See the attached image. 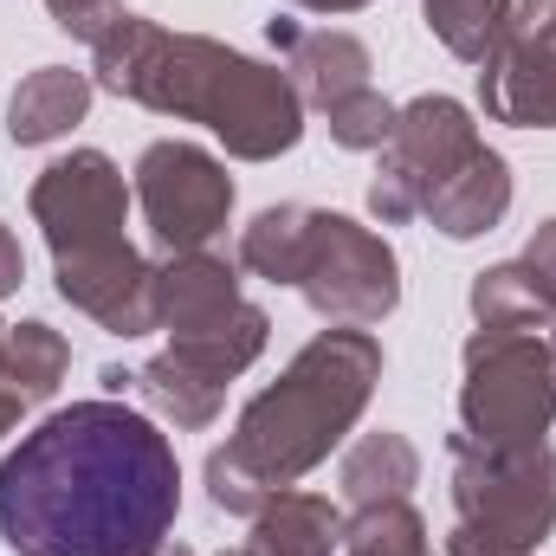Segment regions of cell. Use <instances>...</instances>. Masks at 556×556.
<instances>
[{
    "mask_svg": "<svg viewBox=\"0 0 556 556\" xmlns=\"http://www.w3.org/2000/svg\"><path fill=\"white\" fill-rule=\"evenodd\" d=\"M175 453L130 408L78 402L0 466V531L20 556H155L175 525Z\"/></svg>",
    "mask_w": 556,
    "mask_h": 556,
    "instance_id": "obj_1",
    "label": "cell"
}]
</instances>
